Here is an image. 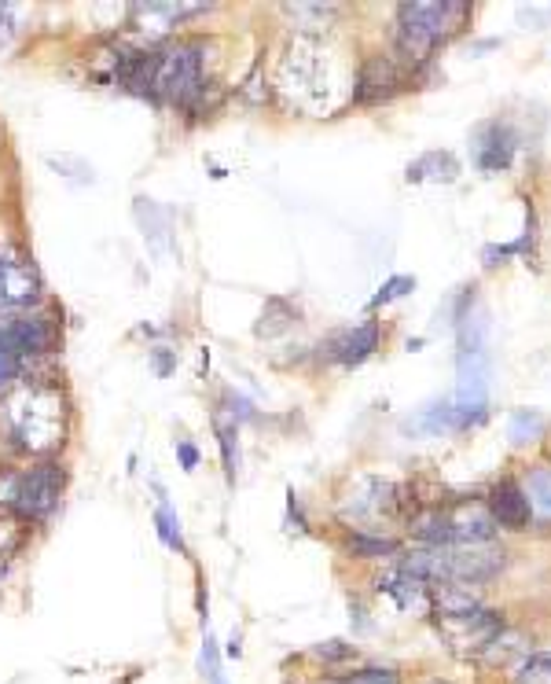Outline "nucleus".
I'll return each mask as SVG.
<instances>
[{
    "label": "nucleus",
    "instance_id": "f257e3e1",
    "mask_svg": "<svg viewBox=\"0 0 551 684\" xmlns=\"http://www.w3.org/2000/svg\"><path fill=\"white\" fill-rule=\"evenodd\" d=\"M118 81L136 96H147L155 103H177L192 107L203 96V45L199 41H177L147 56L125 59L118 70Z\"/></svg>",
    "mask_w": 551,
    "mask_h": 684
},
{
    "label": "nucleus",
    "instance_id": "f03ea898",
    "mask_svg": "<svg viewBox=\"0 0 551 684\" xmlns=\"http://www.w3.org/2000/svg\"><path fill=\"white\" fill-rule=\"evenodd\" d=\"M0 438L12 453L48 456L67 438V401L48 383H23L0 405Z\"/></svg>",
    "mask_w": 551,
    "mask_h": 684
},
{
    "label": "nucleus",
    "instance_id": "7ed1b4c3",
    "mask_svg": "<svg viewBox=\"0 0 551 684\" xmlns=\"http://www.w3.org/2000/svg\"><path fill=\"white\" fill-rule=\"evenodd\" d=\"M471 15L463 0H416L397 8V52L408 63H427L430 52L449 41L460 23Z\"/></svg>",
    "mask_w": 551,
    "mask_h": 684
},
{
    "label": "nucleus",
    "instance_id": "20e7f679",
    "mask_svg": "<svg viewBox=\"0 0 551 684\" xmlns=\"http://www.w3.org/2000/svg\"><path fill=\"white\" fill-rule=\"evenodd\" d=\"M63 468L45 460L34 464L30 471H8V490H4V508H12L23 523H41L56 512L59 497H63Z\"/></svg>",
    "mask_w": 551,
    "mask_h": 684
},
{
    "label": "nucleus",
    "instance_id": "39448f33",
    "mask_svg": "<svg viewBox=\"0 0 551 684\" xmlns=\"http://www.w3.org/2000/svg\"><path fill=\"white\" fill-rule=\"evenodd\" d=\"M56 346V324L41 313L0 320V350H8L15 361L23 357H45Z\"/></svg>",
    "mask_w": 551,
    "mask_h": 684
},
{
    "label": "nucleus",
    "instance_id": "423d86ee",
    "mask_svg": "<svg viewBox=\"0 0 551 684\" xmlns=\"http://www.w3.org/2000/svg\"><path fill=\"white\" fill-rule=\"evenodd\" d=\"M41 298V273L23 251H0V313L34 306Z\"/></svg>",
    "mask_w": 551,
    "mask_h": 684
},
{
    "label": "nucleus",
    "instance_id": "0eeeda50",
    "mask_svg": "<svg viewBox=\"0 0 551 684\" xmlns=\"http://www.w3.org/2000/svg\"><path fill=\"white\" fill-rule=\"evenodd\" d=\"M438 626H441V633L452 640V648L471 655V651H485L493 644V637L504 629V618L496 615V611L478 607V611H471V615H463V618H441Z\"/></svg>",
    "mask_w": 551,
    "mask_h": 684
},
{
    "label": "nucleus",
    "instance_id": "6e6552de",
    "mask_svg": "<svg viewBox=\"0 0 551 684\" xmlns=\"http://www.w3.org/2000/svg\"><path fill=\"white\" fill-rule=\"evenodd\" d=\"M504 567V548L493 545H452L449 548V582L478 585L489 582Z\"/></svg>",
    "mask_w": 551,
    "mask_h": 684
},
{
    "label": "nucleus",
    "instance_id": "1a4fd4ad",
    "mask_svg": "<svg viewBox=\"0 0 551 684\" xmlns=\"http://www.w3.org/2000/svg\"><path fill=\"white\" fill-rule=\"evenodd\" d=\"M397 89H401V70L394 67V59H390V56H372V59H364V67H360L353 100L368 103V107H372V103L390 100Z\"/></svg>",
    "mask_w": 551,
    "mask_h": 684
},
{
    "label": "nucleus",
    "instance_id": "9d476101",
    "mask_svg": "<svg viewBox=\"0 0 551 684\" xmlns=\"http://www.w3.org/2000/svg\"><path fill=\"white\" fill-rule=\"evenodd\" d=\"M515 159V133L504 126V122H489V126L478 129L474 137V162L489 173H500L511 166Z\"/></svg>",
    "mask_w": 551,
    "mask_h": 684
},
{
    "label": "nucleus",
    "instance_id": "9b49d317",
    "mask_svg": "<svg viewBox=\"0 0 551 684\" xmlns=\"http://www.w3.org/2000/svg\"><path fill=\"white\" fill-rule=\"evenodd\" d=\"M489 515H493L496 526L526 530L529 515H533V508H529V501H526V490L515 486V482H500V486H493V493H489Z\"/></svg>",
    "mask_w": 551,
    "mask_h": 684
},
{
    "label": "nucleus",
    "instance_id": "f8f14e48",
    "mask_svg": "<svg viewBox=\"0 0 551 684\" xmlns=\"http://www.w3.org/2000/svg\"><path fill=\"white\" fill-rule=\"evenodd\" d=\"M375 346H379V324L368 320V324L342 331V335L327 342V357L338 361V365H360V361H368L375 354Z\"/></svg>",
    "mask_w": 551,
    "mask_h": 684
},
{
    "label": "nucleus",
    "instance_id": "ddd939ff",
    "mask_svg": "<svg viewBox=\"0 0 551 684\" xmlns=\"http://www.w3.org/2000/svg\"><path fill=\"white\" fill-rule=\"evenodd\" d=\"M456 173H460V166L449 151H430L408 166V181H456Z\"/></svg>",
    "mask_w": 551,
    "mask_h": 684
},
{
    "label": "nucleus",
    "instance_id": "4468645a",
    "mask_svg": "<svg viewBox=\"0 0 551 684\" xmlns=\"http://www.w3.org/2000/svg\"><path fill=\"white\" fill-rule=\"evenodd\" d=\"M485 335H489V313L485 306L471 302V313L467 309L460 313V354H482Z\"/></svg>",
    "mask_w": 551,
    "mask_h": 684
},
{
    "label": "nucleus",
    "instance_id": "2eb2a0df",
    "mask_svg": "<svg viewBox=\"0 0 551 684\" xmlns=\"http://www.w3.org/2000/svg\"><path fill=\"white\" fill-rule=\"evenodd\" d=\"M379 589L383 593H390L401 607H419L423 600H427V589L430 585L416 582V578H408V574H401V570H394V574H386V578H379Z\"/></svg>",
    "mask_w": 551,
    "mask_h": 684
},
{
    "label": "nucleus",
    "instance_id": "dca6fc26",
    "mask_svg": "<svg viewBox=\"0 0 551 684\" xmlns=\"http://www.w3.org/2000/svg\"><path fill=\"white\" fill-rule=\"evenodd\" d=\"M526 501H529V508H540L544 515H551V468L529 471Z\"/></svg>",
    "mask_w": 551,
    "mask_h": 684
},
{
    "label": "nucleus",
    "instance_id": "f3484780",
    "mask_svg": "<svg viewBox=\"0 0 551 684\" xmlns=\"http://www.w3.org/2000/svg\"><path fill=\"white\" fill-rule=\"evenodd\" d=\"M349 552L360 559H379V556H390L397 552L394 541H386V537H368V534H353L349 537Z\"/></svg>",
    "mask_w": 551,
    "mask_h": 684
},
{
    "label": "nucleus",
    "instance_id": "a211bd4d",
    "mask_svg": "<svg viewBox=\"0 0 551 684\" xmlns=\"http://www.w3.org/2000/svg\"><path fill=\"white\" fill-rule=\"evenodd\" d=\"M515 684H551V655H529L518 666Z\"/></svg>",
    "mask_w": 551,
    "mask_h": 684
},
{
    "label": "nucleus",
    "instance_id": "6ab92c4d",
    "mask_svg": "<svg viewBox=\"0 0 551 684\" xmlns=\"http://www.w3.org/2000/svg\"><path fill=\"white\" fill-rule=\"evenodd\" d=\"M155 523H158V537H162L169 548H184V541H180V519L173 515V508H169L166 501H162V508L155 512Z\"/></svg>",
    "mask_w": 551,
    "mask_h": 684
},
{
    "label": "nucleus",
    "instance_id": "aec40b11",
    "mask_svg": "<svg viewBox=\"0 0 551 684\" xmlns=\"http://www.w3.org/2000/svg\"><path fill=\"white\" fill-rule=\"evenodd\" d=\"M544 434V420L537 412H515L511 416V438L515 442H529V438H540Z\"/></svg>",
    "mask_w": 551,
    "mask_h": 684
},
{
    "label": "nucleus",
    "instance_id": "412c9836",
    "mask_svg": "<svg viewBox=\"0 0 551 684\" xmlns=\"http://www.w3.org/2000/svg\"><path fill=\"white\" fill-rule=\"evenodd\" d=\"M412 287H416V280H412V276H394V280H386V284L379 287V295L372 298V309H379V306H386V302H394V298L408 295Z\"/></svg>",
    "mask_w": 551,
    "mask_h": 684
},
{
    "label": "nucleus",
    "instance_id": "4be33fe9",
    "mask_svg": "<svg viewBox=\"0 0 551 684\" xmlns=\"http://www.w3.org/2000/svg\"><path fill=\"white\" fill-rule=\"evenodd\" d=\"M217 438H221V456H225V471L228 479H236V468H239V453H236V427H217Z\"/></svg>",
    "mask_w": 551,
    "mask_h": 684
},
{
    "label": "nucleus",
    "instance_id": "5701e85b",
    "mask_svg": "<svg viewBox=\"0 0 551 684\" xmlns=\"http://www.w3.org/2000/svg\"><path fill=\"white\" fill-rule=\"evenodd\" d=\"M23 526L15 519H0V556H12L15 548L23 545Z\"/></svg>",
    "mask_w": 551,
    "mask_h": 684
},
{
    "label": "nucleus",
    "instance_id": "b1692460",
    "mask_svg": "<svg viewBox=\"0 0 551 684\" xmlns=\"http://www.w3.org/2000/svg\"><path fill=\"white\" fill-rule=\"evenodd\" d=\"M313 655L324 662H342V659H349V655H357V648H353V644H342V640H327V644H320Z\"/></svg>",
    "mask_w": 551,
    "mask_h": 684
},
{
    "label": "nucleus",
    "instance_id": "393cba45",
    "mask_svg": "<svg viewBox=\"0 0 551 684\" xmlns=\"http://www.w3.org/2000/svg\"><path fill=\"white\" fill-rule=\"evenodd\" d=\"M342 684H401L394 670H360L353 677H346Z\"/></svg>",
    "mask_w": 551,
    "mask_h": 684
},
{
    "label": "nucleus",
    "instance_id": "a878e982",
    "mask_svg": "<svg viewBox=\"0 0 551 684\" xmlns=\"http://www.w3.org/2000/svg\"><path fill=\"white\" fill-rule=\"evenodd\" d=\"M15 376H19V361H15L8 350H0V390L4 387H12Z\"/></svg>",
    "mask_w": 551,
    "mask_h": 684
},
{
    "label": "nucleus",
    "instance_id": "bb28decb",
    "mask_svg": "<svg viewBox=\"0 0 551 684\" xmlns=\"http://www.w3.org/2000/svg\"><path fill=\"white\" fill-rule=\"evenodd\" d=\"M177 453H180L184 471H195V464H199V449H195L192 442H177Z\"/></svg>",
    "mask_w": 551,
    "mask_h": 684
},
{
    "label": "nucleus",
    "instance_id": "cd10ccee",
    "mask_svg": "<svg viewBox=\"0 0 551 684\" xmlns=\"http://www.w3.org/2000/svg\"><path fill=\"white\" fill-rule=\"evenodd\" d=\"M8 34H12V26H8V8H0V48L8 45Z\"/></svg>",
    "mask_w": 551,
    "mask_h": 684
},
{
    "label": "nucleus",
    "instance_id": "c85d7f7f",
    "mask_svg": "<svg viewBox=\"0 0 551 684\" xmlns=\"http://www.w3.org/2000/svg\"><path fill=\"white\" fill-rule=\"evenodd\" d=\"M210 684H225V677H221V673H214V677H210Z\"/></svg>",
    "mask_w": 551,
    "mask_h": 684
},
{
    "label": "nucleus",
    "instance_id": "c756f323",
    "mask_svg": "<svg viewBox=\"0 0 551 684\" xmlns=\"http://www.w3.org/2000/svg\"><path fill=\"white\" fill-rule=\"evenodd\" d=\"M427 684H449V681H427Z\"/></svg>",
    "mask_w": 551,
    "mask_h": 684
}]
</instances>
